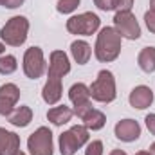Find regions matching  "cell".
<instances>
[{
    "instance_id": "obj_1",
    "label": "cell",
    "mask_w": 155,
    "mask_h": 155,
    "mask_svg": "<svg viewBox=\"0 0 155 155\" xmlns=\"http://www.w3.org/2000/svg\"><path fill=\"white\" fill-rule=\"evenodd\" d=\"M71 63L63 51H52L51 52V63H49V78L43 87L41 97L47 105H56L61 99V78L69 74Z\"/></svg>"
},
{
    "instance_id": "obj_2",
    "label": "cell",
    "mask_w": 155,
    "mask_h": 155,
    "mask_svg": "<svg viewBox=\"0 0 155 155\" xmlns=\"http://www.w3.org/2000/svg\"><path fill=\"white\" fill-rule=\"evenodd\" d=\"M96 58L99 61H114L121 52V35L116 31V27H103L97 35L96 41Z\"/></svg>"
},
{
    "instance_id": "obj_3",
    "label": "cell",
    "mask_w": 155,
    "mask_h": 155,
    "mask_svg": "<svg viewBox=\"0 0 155 155\" xmlns=\"http://www.w3.org/2000/svg\"><path fill=\"white\" fill-rule=\"evenodd\" d=\"M27 31H29V22L25 16H13L0 31V38L4 43L11 45V47H20L25 38H27Z\"/></svg>"
},
{
    "instance_id": "obj_4",
    "label": "cell",
    "mask_w": 155,
    "mask_h": 155,
    "mask_svg": "<svg viewBox=\"0 0 155 155\" xmlns=\"http://www.w3.org/2000/svg\"><path fill=\"white\" fill-rule=\"evenodd\" d=\"M88 88H90V97L99 103H110L116 99V79L110 71H101Z\"/></svg>"
},
{
    "instance_id": "obj_5",
    "label": "cell",
    "mask_w": 155,
    "mask_h": 155,
    "mask_svg": "<svg viewBox=\"0 0 155 155\" xmlns=\"http://www.w3.org/2000/svg\"><path fill=\"white\" fill-rule=\"evenodd\" d=\"M87 141H88V130L81 124H76L60 135V153L74 155Z\"/></svg>"
},
{
    "instance_id": "obj_6",
    "label": "cell",
    "mask_w": 155,
    "mask_h": 155,
    "mask_svg": "<svg viewBox=\"0 0 155 155\" xmlns=\"http://www.w3.org/2000/svg\"><path fill=\"white\" fill-rule=\"evenodd\" d=\"M99 16L94 13H81L76 16H71L67 20V31L72 35H83V36H90L99 29Z\"/></svg>"
},
{
    "instance_id": "obj_7",
    "label": "cell",
    "mask_w": 155,
    "mask_h": 155,
    "mask_svg": "<svg viewBox=\"0 0 155 155\" xmlns=\"http://www.w3.org/2000/svg\"><path fill=\"white\" fill-rule=\"evenodd\" d=\"M31 155H52V132L47 126H40L27 139Z\"/></svg>"
},
{
    "instance_id": "obj_8",
    "label": "cell",
    "mask_w": 155,
    "mask_h": 155,
    "mask_svg": "<svg viewBox=\"0 0 155 155\" xmlns=\"http://www.w3.org/2000/svg\"><path fill=\"white\" fill-rule=\"evenodd\" d=\"M114 25H116V31L121 35V38L137 40L141 36V27L135 16L132 15V11H117L114 16Z\"/></svg>"
},
{
    "instance_id": "obj_9",
    "label": "cell",
    "mask_w": 155,
    "mask_h": 155,
    "mask_svg": "<svg viewBox=\"0 0 155 155\" xmlns=\"http://www.w3.org/2000/svg\"><path fill=\"white\" fill-rule=\"evenodd\" d=\"M24 72L31 79H38L45 72V60L40 47H29L24 54Z\"/></svg>"
},
{
    "instance_id": "obj_10",
    "label": "cell",
    "mask_w": 155,
    "mask_h": 155,
    "mask_svg": "<svg viewBox=\"0 0 155 155\" xmlns=\"http://www.w3.org/2000/svg\"><path fill=\"white\" fill-rule=\"evenodd\" d=\"M69 97H71V101L74 105V114L79 119L92 108V105H90V88L85 83L72 85L71 90H69Z\"/></svg>"
},
{
    "instance_id": "obj_11",
    "label": "cell",
    "mask_w": 155,
    "mask_h": 155,
    "mask_svg": "<svg viewBox=\"0 0 155 155\" xmlns=\"http://www.w3.org/2000/svg\"><path fill=\"white\" fill-rule=\"evenodd\" d=\"M20 97V88L15 83H5L0 87V116H9Z\"/></svg>"
},
{
    "instance_id": "obj_12",
    "label": "cell",
    "mask_w": 155,
    "mask_h": 155,
    "mask_svg": "<svg viewBox=\"0 0 155 155\" xmlns=\"http://www.w3.org/2000/svg\"><path fill=\"white\" fill-rule=\"evenodd\" d=\"M116 137L119 141H124V143H132V141H137L139 135H141V126L137 121L134 119H123L116 124Z\"/></svg>"
},
{
    "instance_id": "obj_13",
    "label": "cell",
    "mask_w": 155,
    "mask_h": 155,
    "mask_svg": "<svg viewBox=\"0 0 155 155\" xmlns=\"http://www.w3.org/2000/svg\"><path fill=\"white\" fill-rule=\"evenodd\" d=\"M152 103H153V92H152L150 87L139 85V87H135V88L132 90V94H130V105H132L134 108L144 110V108H148Z\"/></svg>"
},
{
    "instance_id": "obj_14",
    "label": "cell",
    "mask_w": 155,
    "mask_h": 155,
    "mask_svg": "<svg viewBox=\"0 0 155 155\" xmlns=\"http://www.w3.org/2000/svg\"><path fill=\"white\" fill-rule=\"evenodd\" d=\"M20 150V137L15 132L0 128V155H15Z\"/></svg>"
},
{
    "instance_id": "obj_15",
    "label": "cell",
    "mask_w": 155,
    "mask_h": 155,
    "mask_svg": "<svg viewBox=\"0 0 155 155\" xmlns=\"http://www.w3.org/2000/svg\"><path fill=\"white\" fill-rule=\"evenodd\" d=\"M72 116H74V112H72L69 107H65V105L54 107V108H51V110L47 112V119H49L54 126H61V124L69 123V121L72 119Z\"/></svg>"
},
{
    "instance_id": "obj_16",
    "label": "cell",
    "mask_w": 155,
    "mask_h": 155,
    "mask_svg": "<svg viewBox=\"0 0 155 155\" xmlns=\"http://www.w3.org/2000/svg\"><path fill=\"white\" fill-rule=\"evenodd\" d=\"M81 121H83V126L87 130H101L105 126V123H107V117H105L103 112H99L96 108H90L85 116L81 117Z\"/></svg>"
},
{
    "instance_id": "obj_17",
    "label": "cell",
    "mask_w": 155,
    "mask_h": 155,
    "mask_svg": "<svg viewBox=\"0 0 155 155\" xmlns=\"http://www.w3.org/2000/svg\"><path fill=\"white\" fill-rule=\"evenodd\" d=\"M31 119H33V110L29 108V107H18V108H15L9 116H7V121L11 123V124H15V126H20V128H24V126H27L29 123H31Z\"/></svg>"
},
{
    "instance_id": "obj_18",
    "label": "cell",
    "mask_w": 155,
    "mask_h": 155,
    "mask_svg": "<svg viewBox=\"0 0 155 155\" xmlns=\"http://www.w3.org/2000/svg\"><path fill=\"white\" fill-rule=\"evenodd\" d=\"M71 52H72L74 60H76L79 65H85V63H88V60H90L92 49H90V45H88L87 41L76 40V41H72V45H71Z\"/></svg>"
},
{
    "instance_id": "obj_19",
    "label": "cell",
    "mask_w": 155,
    "mask_h": 155,
    "mask_svg": "<svg viewBox=\"0 0 155 155\" xmlns=\"http://www.w3.org/2000/svg\"><path fill=\"white\" fill-rule=\"evenodd\" d=\"M137 63L141 67V71L144 72H153L155 71V47H144L141 52H139V58H137Z\"/></svg>"
},
{
    "instance_id": "obj_20",
    "label": "cell",
    "mask_w": 155,
    "mask_h": 155,
    "mask_svg": "<svg viewBox=\"0 0 155 155\" xmlns=\"http://www.w3.org/2000/svg\"><path fill=\"white\" fill-rule=\"evenodd\" d=\"M18 63H16V58L13 54H5V56H0V74H13L16 71Z\"/></svg>"
},
{
    "instance_id": "obj_21",
    "label": "cell",
    "mask_w": 155,
    "mask_h": 155,
    "mask_svg": "<svg viewBox=\"0 0 155 155\" xmlns=\"http://www.w3.org/2000/svg\"><path fill=\"white\" fill-rule=\"evenodd\" d=\"M78 5H79V0H58L56 9H58L60 13L67 15V13H72Z\"/></svg>"
},
{
    "instance_id": "obj_22",
    "label": "cell",
    "mask_w": 155,
    "mask_h": 155,
    "mask_svg": "<svg viewBox=\"0 0 155 155\" xmlns=\"http://www.w3.org/2000/svg\"><path fill=\"white\" fill-rule=\"evenodd\" d=\"M85 155H103V143L101 141H92L88 143L87 150H85Z\"/></svg>"
},
{
    "instance_id": "obj_23",
    "label": "cell",
    "mask_w": 155,
    "mask_h": 155,
    "mask_svg": "<svg viewBox=\"0 0 155 155\" xmlns=\"http://www.w3.org/2000/svg\"><path fill=\"white\" fill-rule=\"evenodd\" d=\"M134 0H114V9L117 11H130Z\"/></svg>"
},
{
    "instance_id": "obj_24",
    "label": "cell",
    "mask_w": 155,
    "mask_h": 155,
    "mask_svg": "<svg viewBox=\"0 0 155 155\" xmlns=\"http://www.w3.org/2000/svg\"><path fill=\"white\" fill-rule=\"evenodd\" d=\"M144 22H146V25H148V29L155 33V11H148L146 15H144Z\"/></svg>"
},
{
    "instance_id": "obj_25",
    "label": "cell",
    "mask_w": 155,
    "mask_h": 155,
    "mask_svg": "<svg viewBox=\"0 0 155 155\" xmlns=\"http://www.w3.org/2000/svg\"><path fill=\"white\" fill-rule=\"evenodd\" d=\"M94 4H96L101 11H110V9H114V0H94Z\"/></svg>"
},
{
    "instance_id": "obj_26",
    "label": "cell",
    "mask_w": 155,
    "mask_h": 155,
    "mask_svg": "<svg viewBox=\"0 0 155 155\" xmlns=\"http://www.w3.org/2000/svg\"><path fill=\"white\" fill-rule=\"evenodd\" d=\"M144 121H146V126H148L150 134H152V135H155V114H148Z\"/></svg>"
},
{
    "instance_id": "obj_27",
    "label": "cell",
    "mask_w": 155,
    "mask_h": 155,
    "mask_svg": "<svg viewBox=\"0 0 155 155\" xmlns=\"http://www.w3.org/2000/svg\"><path fill=\"white\" fill-rule=\"evenodd\" d=\"M24 4V0H7L4 7H9V9H15V7H20Z\"/></svg>"
},
{
    "instance_id": "obj_28",
    "label": "cell",
    "mask_w": 155,
    "mask_h": 155,
    "mask_svg": "<svg viewBox=\"0 0 155 155\" xmlns=\"http://www.w3.org/2000/svg\"><path fill=\"white\" fill-rule=\"evenodd\" d=\"M110 155H126L124 152H121V150H112V153Z\"/></svg>"
},
{
    "instance_id": "obj_29",
    "label": "cell",
    "mask_w": 155,
    "mask_h": 155,
    "mask_svg": "<svg viewBox=\"0 0 155 155\" xmlns=\"http://www.w3.org/2000/svg\"><path fill=\"white\" fill-rule=\"evenodd\" d=\"M150 11H155V0H150Z\"/></svg>"
},
{
    "instance_id": "obj_30",
    "label": "cell",
    "mask_w": 155,
    "mask_h": 155,
    "mask_svg": "<svg viewBox=\"0 0 155 155\" xmlns=\"http://www.w3.org/2000/svg\"><path fill=\"white\" fill-rule=\"evenodd\" d=\"M150 153H152V155H155V143L152 144V146H150Z\"/></svg>"
},
{
    "instance_id": "obj_31",
    "label": "cell",
    "mask_w": 155,
    "mask_h": 155,
    "mask_svg": "<svg viewBox=\"0 0 155 155\" xmlns=\"http://www.w3.org/2000/svg\"><path fill=\"white\" fill-rule=\"evenodd\" d=\"M4 51H5V47H4V43H2V41H0V54H2V52H4Z\"/></svg>"
},
{
    "instance_id": "obj_32",
    "label": "cell",
    "mask_w": 155,
    "mask_h": 155,
    "mask_svg": "<svg viewBox=\"0 0 155 155\" xmlns=\"http://www.w3.org/2000/svg\"><path fill=\"white\" fill-rule=\"evenodd\" d=\"M135 155H152L150 152H139V153H135Z\"/></svg>"
},
{
    "instance_id": "obj_33",
    "label": "cell",
    "mask_w": 155,
    "mask_h": 155,
    "mask_svg": "<svg viewBox=\"0 0 155 155\" xmlns=\"http://www.w3.org/2000/svg\"><path fill=\"white\" fill-rule=\"evenodd\" d=\"M15 155H25V153H24V152H20V150H18V152H16V153H15Z\"/></svg>"
},
{
    "instance_id": "obj_34",
    "label": "cell",
    "mask_w": 155,
    "mask_h": 155,
    "mask_svg": "<svg viewBox=\"0 0 155 155\" xmlns=\"http://www.w3.org/2000/svg\"><path fill=\"white\" fill-rule=\"evenodd\" d=\"M5 2H7V0H0V5H5Z\"/></svg>"
}]
</instances>
